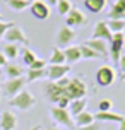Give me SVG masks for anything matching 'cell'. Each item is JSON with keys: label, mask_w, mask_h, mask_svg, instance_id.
Instances as JSON below:
<instances>
[{"label": "cell", "mask_w": 125, "mask_h": 130, "mask_svg": "<svg viewBox=\"0 0 125 130\" xmlns=\"http://www.w3.org/2000/svg\"><path fill=\"white\" fill-rule=\"evenodd\" d=\"M9 104H10L12 108L21 110V111H27V110H31L34 104H36V98H34L29 91L22 89L19 94H15L14 98L9 99Z\"/></svg>", "instance_id": "2"}, {"label": "cell", "mask_w": 125, "mask_h": 130, "mask_svg": "<svg viewBox=\"0 0 125 130\" xmlns=\"http://www.w3.org/2000/svg\"><path fill=\"white\" fill-rule=\"evenodd\" d=\"M7 63V58H5V55L0 52V67H4V65Z\"/></svg>", "instance_id": "35"}, {"label": "cell", "mask_w": 125, "mask_h": 130, "mask_svg": "<svg viewBox=\"0 0 125 130\" xmlns=\"http://www.w3.org/2000/svg\"><path fill=\"white\" fill-rule=\"evenodd\" d=\"M57 9H58L60 15H67V14L74 9V5H72L70 0H58V2H57Z\"/></svg>", "instance_id": "27"}, {"label": "cell", "mask_w": 125, "mask_h": 130, "mask_svg": "<svg viewBox=\"0 0 125 130\" xmlns=\"http://www.w3.org/2000/svg\"><path fill=\"white\" fill-rule=\"evenodd\" d=\"M123 39H125V29H123Z\"/></svg>", "instance_id": "40"}, {"label": "cell", "mask_w": 125, "mask_h": 130, "mask_svg": "<svg viewBox=\"0 0 125 130\" xmlns=\"http://www.w3.org/2000/svg\"><path fill=\"white\" fill-rule=\"evenodd\" d=\"M106 24H108V29L112 31V34L113 32H123L125 29V21H108Z\"/></svg>", "instance_id": "28"}, {"label": "cell", "mask_w": 125, "mask_h": 130, "mask_svg": "<svg viewBox=\"0 0 125 130\" xmlns=\"http://www.w3.org/2000/svg\"><path fill=\"white\" fill-rule=\"evenodd\" d=\"M117 79V74L112 67L108 65H103L96 70V84L101 86V87H106V86H112Z\"/></svg>", "instance_id": "5"}, {"label": "cell", "mask_w": 125, "mask_h": 130, "mask_svg": "<svg viewBox=\"0 0 125 130\" xmlns=\"http://www.w3.org/2000/svg\"><path fill=\"white\" fill-rule=\"evenodd\" d=\"M123 118H125L123 115L115 113V111H98V113H94V120H98V122H117V123H120Z\"/></svg>", "instance_id": "15"}, {"label": "cell", "mask_w": 125, "mask_h": 130, "mask_svg": "<svg viewBox=\"0 0 125 130\" xmlns=\"http://www.w3.org/2000/svg\"><path fill=\"white\" fill-rule=\"evenodd\" d=\"M112 99H108V98H105V99H101L98 103V111H112Z\"/></svg>", "instance_id": "30"}, {"label": "cell", "mask_w": 125, "mask_h": 130, "mask_svg": "<svg viewBox=\"0 0 125 130\" xmlns=\"http://www.w3.org/2000/svg\"><path fill=\"white\" fill-rule=\"evenodd\" d=\"M36 58H38V57L34 55V52L31 50V48H24V50H22V62H24V63L27 65V67L33 63V62H34Z\"/></svg>", "instance_id": "29"}, {"label": "cell", "mask_w": 125, "mask_h": 130, "mask_svg": "<svg viewBox=\"0 0 125 130\" xmlns=\"http://www.w3.org/2000/svg\"><path fill=\"white\" fill-rule=\"evenodd\" d=\"M4 38L7 39V43H17V45H27V43H29L27 36L24 34V31H22L17 24H14V26L9 27L7 32L4 34Z\"/></svg>", "instance_id": "7"}, {"label": "cell", "mask_w": 125, "mask_h": 130, "mask_svg": "<svg viewBox=\"0 0 125 130\" xmlns=\"http://www.w3.org/2000/svg\"><path fill=\"white\" fill-rule=\"evenodd\" d=\"M10 26H14L12 22H5V21H0V38H4V34L7 32V29Z\"/></svg>", "instance_id": "31"}, {"label": "cell", "mask_w": 125, "mask_h": 130, "mask_svg": "<svg viewBox=\"0 0 125 130\" xmlns=\"http://www.w3.org/2000/svg\"><path fill=\"white\" fill-rule=\"evenodd\" d=\"M94 123V115L89 113V111L86 110L79 115H75V120H74V125H77V127H87V125Z\"/></svg>", "instance_id": "19"}, {"label": "cell", "mask_w": 125, "mask_h": 130, "mask_svg": "<svg viewBox=\"0 0 125 130\" xmlns=\"http://www.w3.org/2000/svg\"><path fill=\"white\" fill-rule=\"evenodd\" d=\"M31 14H33V17H36L38 21H45L50 17V5L46 4L45 0H34L31 2Z\"/></svg>", "instance_id": "8"}, {"label": "cell", "mask_w": 125, "mask_h": 130, "mask_svg": "<svg viewBox=\"0 0 125 130\" xmlns=\"http://www.w3.org/2000/svg\"><path fill=\"white\" fill-rule=\"evenodd\" d=\"M69 82V77H64L57 80V82H46L45 87H43V91H45V96L46 99L50 101V103H58L62 98H67L65 96V84Z\"/></svg>", "instance_id": "1"}, {"label": "cell", "mask_w": 125, "mask_h": 130, "mask_svg": "<svg viewBox=\"0 0 125 130\" xmlns=\"http://www.w3.org/2000/svg\"><path fill=\"white\" fill-rule=\"evenodd\" d=\"M17 117L12 111H4L0 113V130H15L17 127Z\"/></svg>", "instance_id": "11"}, {"label": "cell", "mask_w": 125, "mask_h": 130, "mask_svg": "<svg viewBox=\"0 0 125 130\" xmlns=\"http://www.w3.org/2000/svg\"><path fill=\"white\" fill-rule=\"evenodd\" d=\"M50 115H52V120L55 123L67 127V128L74 127V120H72V115L69 113V110H64V108H58V106H52Z\"/></svg>", "instance_id": "4"}, {"label": "cell", "mask_w": 125, "mask_h": 130, "mask_svg": "<svg viewBox=\"0 0 125 130\" xmlns=\"http://www.w3.org/2000/svg\"><path fill=\"white\" fill-rule=\"evenodd\" d=\"M0 21H2V14H0Z\"/></svg>", "instance_id": "41"}, {"label": "cell", "mask_w": 125, "mask_h": 130, "mask_svg": "<svg viewBox=\"0 0 125 130\" xmlns=\"http://www.w3.org/2000/svg\"><path fill=\"white\" fill-rule=\"evenodd\" d=\"M120 127H118V130H125V118H123V120H122V122H120Z\"/></svg>", "instance_id": "36"}, {"label": "cell", "mask_w": 125, "mask_h": 130, "mask_svg": "<svg viewBox=\"0 0 125 130\" xmlns=\"http://www.w3.org/2000/svg\"><path fill=\"white\" fill-rule=\"evenodd\" d=\"M64 55H65V62L69 63H77L81 62L82 58V55H81V46H67L65 50H64Z\"/></svg>", "instance_id": "17"}, {"label": "cell", "mask_w": 125, "mask_h": 130, "mask_svg": "<svg viewBox=\"0 0 125 130\" xmlns=\"http://www.w3.org/2000/svg\"><path fill=\"white\" fill-rule=\"evenodd\" d=\"M118 65H120V69H122V72H123V70H125V55H122V57H120Z\"/></svg>", "instance_id": "34"}, {"label": "cell", "mask_w": 125, "mask_h": 130, "mask_svg": "<svg viewBox=\"0 0 125 130\" xmlns=\"http://www.w3.org/2000/svg\"><path fill=\"white\" fill-rule=\"evenodd\" d=\"M43 77H46L45 69H29V70H27L26 82H34V80H40V79H43Z\"/></svg>", "instance_id": "23"}, {"label": "cell", "mask_w": 125, "mask_h": 130, "mask_svg": "<svg viewBox=\"0 0 125 130\" xmlns=\"http://www.w3.org/2000/svg\"><path fill=\"white\" fill-rule=\"evenodd\" d=\"M62 63H65L64 50H60V48H53V50H52V57H50V65H62Z\"/></svg>", "instance_id": "22"}, {"label": "cell", "mask_w": 125, "mask_h": 130, "mask_svg": "<svg viewBox=\"0 0 125 130\" xmlns=\"http://www.w3.org/2000/svg\"><path fill=\"white\" fill-rule=\"evenodd\" d=\"M81 55H82V58H86V60H96V58L101 57L99 53H96L92 48H89L87 45H81Z\"/></svg>", "instance_id": "25"}, {"label": "cell", "mask_w": 125, "mask_h": 130, "mask_svg": "<svg viewBox=\"0 0 125 130\" xmlns=\"http://www.w3.org/2000/svg\"><path fill=\"white\" fill-rule=\"evenodd\" d=\"M77 130H101V125H99V122H94L87 127H77Z\"/></svg>", "instance_id": "32"}, {"label": "cell", "mask_w": 125, "mask_h": 130, "mask_svg": "<svg viewBox=\"0 0 125 130\" xmlns=\"http://www.w3.org/2000/svg\"><path fill=\"white\" fill-rule=\"evenodd\" d=\"M86 106H87V99H86V98L74 99V101H70V104H69V113L75 117V115H79V113L86 111Z\"/></svg>", "instance_id": "18"}, {"label": "cell", "mask_w": 125, "mask_h": 130, "mask_svg": "<svg viewBox=\"0 0 125 130\" xmlns=\"http://www.w3.org/2000/svg\"><path fill=\"white\" fill-rule=\"evenodd\" d=\"M86 92H87V87H86L84 80H82V79H79V77L69 79V82L65 84V96L69 98L70 101L84 98Z\"/></svg>", "instance_id": "3"}, {"label": "cell", "mask_w": 125, "mask_h": 130, "mask_svg": "<svg viewBox=\"0 0 125 130\" xmlns=\"http://www.w3.org/2000/svg\"><path fill=\"white\" fill-rule=\"evenodd\" d=\"M57 2H58V0H46L48 5H57Z\"/></svg>", "instance_id": "37"}, {"label": "cell", "mask_w": 125, "mask_h": 130, "mask_svg": "<svg viewBox=\"0 0 125 130\" xmlns=\"http://www.w3.org/2000/svg\"><path fill=\"white\" fill-rule=\"evenodd\" d=\"M45 60H40V58H36V60H34V62H33V63H31V65H29V69H45Z\"/></svg>", "instance_id": "33"}, {"label": "cell", "mask_w": 125, "mask_h": 130, "mask_svg": "<svg viewBox=\"0 0 125 130\" xmlns=\"http://www.w3.org/2000/svg\"><path fill=\"white\" fill-rule=\"evenodd\" d=\"M4 55H5V58H10L14 60L17 55H19V45L17 43H5L4 45Z\"/></svg>", "instance_id": "21"}, {"label": "cell", "mask_w": 125, "mask_h": 130, "mask_svg": "<svg viewBox=\"0 0 125 130\" xmlns=\"http://www.w3.org/2000/svg\"><path fill=\"white\" fill-rule=\"evenodd\" d=\"M5 74L9 79H17V77H22V69L17 67L15 63H9L5 69Z\"/></svg>", "instance_id": "24"}, {"label": "cell", "mask_w": 125, "mask_h": 130, "mask_svg": "<svg viewBox=\"0 0 125 130\" xmlns=\"http://www.w3.org/2000/svg\"><path fill=\"white\" fill-rule=\"evenodd\" d=\"M46 130H58V128H53V127H52V128H46Z\"/></svg>", "instance_id": "39"}, {"label": "cell", "mask_w": 125, "mask_h": 130, "mask_svg": "<svg viewBox=\"0 0 125 130\" xmlns=\"http://www.w3.org/2000/svg\"><path fill=\"white\" fill-rule=\"evenodd\" d=\"M92 38L103 39V41H112V31L108 29V24H106L105 21L96 22V26L92 29Z\"/></svg>", "instance_id": "13"}, {"label": "cell", "mask_w": 125, "mask_h": 130, "mask_svg": "<svg viewBox=\"0 0 125 130\" xmlns=\"http://www.w3.org/2000/svg\"><path fill=\"white\" fill-rule=\"evenodd\" d=\"M84 45H87L89 48H92L96 53H99L101 57H105L108 53V41H103V39H96V38H91L89 41H86Z\"/></svg>", "instance_id": "16"}, {"label": "cell", "mask_w": 125, "mask_h": 130, "mask_svg": "<svg viewBox=\"0 0 125 130\" xmlns=\"http://www.w3.org/2000/svg\"><path fill=\"white\" fill-rule=\"evenodd\" d=\"M7 5L10 7L12 10L21 12V10H24V9L29 7V0H7Z\"/></svg>", "instance_id": "26"}, {"label": "cell", "mask_w": 125, "mask_h": 130, "mask_svg": "<svg viewBox=\"0 0 125 130\" xmlns=\"http://www.w3.org/2000/svg\"><path fill=\"white\" fill-rule=\"evenodd\" d=\"M26 86V77H17V79H9L5 84L2 86V91H4V96L14 98L15 94H19Z\"/></svg>", "instance_id": "6"}, {"label": "cell", "mask_w": 125, "mask_h": 130, "mask_svg": "<svg viewBox=\"0 0 125 130\" xmlns=\"http://www.w3.org/2000/svg\"><path fill=\"white\" fill-rule=\"evenodd\" d=\"M70 72V65L69 63H62V65H50L46 70V77L52 82H57L60 79L67 77V74Z\"/></svg>", "instance_id": "9"}, {"label": "cell", "mask_w": 125, "mask_h": 130, "mask_svg": "<svg viewBox=\"0 0 125 130\" xmlns=\"http://www.w3.org/2000/svg\"><path fill=\"white\" fill-rule=\"evenodd\" d=\"M122 80H125V70H123V74H122Z\"/></svg>", "instance_id": "38"}, {"label": "cell", "mask_w": 125, "mask_h": 130, "mask_svg": "<svg viewBox=\"0 0 125 130\" xmlns=\"http://www.w3.org/2000/svg\"><path fill=\"white\" fill-rule=\"evenodd\" d=\"M74 38H75L74 29H72V27H69V26H64V27H60L58 31H57L55 43H57L58 46H69L74 41Z\"/></svg>", "instance_id": "10"}, {"label": "cell", "mask_w": 125, "mask_h": 130, "mask_svg": "<svg viewBox=\"0 0 125 130\" xmlns=\"http://www.w3.org/2000/svg\"><path fill=\"white\" fill-rule=\"evenodd\" d=\"M84 7L91 14H99L106 7V0H84Z\"/></svg>", "instance_id": "20"}, {"label": "cell", "mask_w": 125, "mask_h": 130, "mask_svg": "<svg viewBox=\"0 0 125 130\" xmlns=\"http://www.w3.org/2000/svg\"><path fill=\"white\" fill-rule=\"evenodd\" d=\"M65 22L69 27H74V26H84L86 22H87V19H86V15L81 10H77V9H72L70 12L65 15Z\"/></svg>", "instance_id": "12"}, {"label": "cell", "mask_w": 125, "mask_h": 130, "mask_svg": "<svg viewBox=\"0 0 125 130\" xmlns=\"http://www.w3.org/2000/svg\"><path fill=\"white\" fill-rule=\"evenodd\" d=\"M108 17L112 21H123L125 19V0H115V4L112 5Z\"/></svg>", "instance_id": "14"}]
</instances>
